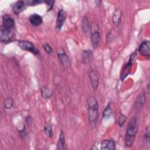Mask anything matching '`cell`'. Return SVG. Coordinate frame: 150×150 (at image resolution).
Returning a JSON list of instances; mask_svg holds the SVG:
<instances>
[{"mask_svg":"<svg viewBox=\"0 0 150 150\" xmlns=\"http://www.w3.org/2000/svg\"><path fill=\"white\" fill-rule=\"evenodd\" d=\"M26 5L24 1H17L12 5V11L15 15H19L26 8Z\"/></svg>","mask_w":150,"mask_h":150,"instance_id":"cell-8","label":"cell"},{"mask_svg":"<svg viewBox=\"0 0 150 150\" xmlns=\"http://www.w3.org/2000/svg\"><path fill=\"white\" fill-rule=\"evenodd\" d=\"M13 100L11 98H7L4 101V105L6 108H10L13 105Z\"/></svg>","mask_w":150,"mask_h":150,"instance_id":"cell-19","label":"cell"},{"mask_svg":"<svg viewBox=\"0 0 150 150\" xmlns=\"http://www.w3.org/2000/svg\"><path fill=\"white\" fill-rule=\"evenodd\" d=\"M126 120V117L123 114H120L118 120V124L120 127H122L124 124Z\"/></svg>","mask_w":150,"mask_h":150,"instance_id":"cell-21","label":"cell"},{"mask_svg":"<svg viewBox=\"0 0 150 150\" xmlns=\"http://www.w3.org/2000/svg\"><path fill=\"white\" fill-rule=\"evenodd\" d=\"M139 53L144 56L149 57L150 55V43L149 41L142 42L138 47Z\"/></svg>","mask_w":150,"mask_h":150,"instance_id":"cell-6","label":"cell"},{"mask_svg":"<svg viewBox=\"0 0 150 150\" xmlns=\"http://www.w3.org/2000/svg\"><path fill=\"white\" fill-rule=\"evenodd\" d=\"M14 20L12 17L8 14H5L2 17V26L1 28L7 30H12L14 26Z\"/></svg>","mask_w":150,"mask_h":150,"instance_id":"cell-5","label":"cell"},{"mask_svg":"<svg viewBox=\"0 0 150 150\" xmlns=\"http://www.w3.org/2000/svg\"><path fill=\"white\" fill-rule=\"evenodd\" d=\"M88 120L91 124H95L98 113V105L97 100L94 97H91L88 100Z\"/></svg>","mask_w":150,"mask_h":150,"instance_id":"cell-2","label":"cell"},{"mask_svg":"<svg viewBox=\"0 0 150 150\" xmlns=\"http://www.w3.org/2000/svg\"><path fill=\"white\" fill-rule=\"evenodd\" d=\"M66 13L65 11L63 9H60L57 13L56 25V28L57 30H60L62 28L66 20Z\"/></svg>","mask_w":150,"mask_h":150,"instance_id":"cell-7","label":"cell"},{"mask_svg":"<svg viewBox=\"0 0 150 150\" xmlns=\"http://www.w3.org/2000/svg\"><path fill=\"white\" fill-rule=\"evenodd\" d=\"M45 2L47 4L48 11H50L53 8L54 1H45Z\"/></svg>","mask_w":150,"mask_h":150,"instance_id":"cell-23","label":"cell"},{"mask_svg":"<svg viewBox=\"0 0 150 150\" xmlns=\"http://www.w3.org/2000/svg\"><path fill=\"white\" fill-rule=\"evenodd\" d=\"M89 77L93 88L96 89L99 83V77L97 72L95 70H91L89 72Z\"/></svg>","mask_w":150,"mask_h":150,"instance_id":"cell-9","label":"cell"},{"mask_svg":"<svg viewBox=\"0 0 150 150\" xmlns=\"http://www.w3.org/2000/svg\"><path fill=\"white\" fill-rule=\"evenodd\" d=\"M29 20L33 25L36 26L40 25L43 22V19L42 16L36 13L31 15L29 18Z\"/></svg>","mask_w":150,"mask_h":150,"instance_id":"cell-11","label":"cell"},{"mask_svg":"<svg viewBox=\"0 0 150 150\" xmlns=\"http://www.w3.org/2000/svg\"><path fill=\"white\" fill-rule=\"evenodd\" d=\"M111 114V109L110 107V104H108V105H107V106L106 107V108H105L103 115L104 117H109Z\"/></svg>","mask_w":150,"mask_h":150,"instance_id":"cell-20","label":"cell"},{"mask_svg":"<svg viewBox=\"0 0 150 150\" xmlns=\"http://www.w3.org/2000/svg\"><path fill=\"white\" fill-rule=\"evenodd\" d=\"M91 39L93 47L94 49H96L98 46V44L100 41V35L99 32L97 30L92 32L91 35Z\"/></svg>","mask_w":150,"mask_h":150,"instance_id":"cell-12","label":"cell"},{"mask_svg":"<svg viewBox=\"0 0 150 150\" xmlns=\"http://www.w3.org/2000/svg\"><path fill=\"white\" fill-rule=\"evenodd\" d=\"M19 47L23 50L30 52L36 55H38L40 53L39 50L35 47V46L30 42L21 40L18 42Z\"/></svg>","mask_w":150,"mask_h":150,"instance_id":"cell-4","label":"cell"},{"mask_svg":"<svg viewBox=\"0 0 150 150\" xmlns=\"http://www.w3.org/2000/svg\"><path fill=\"white\" fill-rule=\"evenodd\" d=\"M58 56H59L60 62L63 64V66H68L70 65V61H69V57H67V54L64 52L63 50L62 52L58 53Z\"/></svg>","mask_w":150,"mask_h":150,"instance_id":"cell-13","label":"cell"},{"mask_svg":"<svg viewBox=\"0 0 150 150\" xmlns=\"http://www.w3.org/2000/svg\"><path fill=\"white\" fill-rule=\"evenodd\" d=\"M42 93L45 99H49L53 94L52 90L47 86H45L42 88Z\"/></svg>","mask_w":150,"mask_h":150,"instance_id":"cell-16","label":"cell"},{"mask_svg":"<svg viewBox=\"0 0 150 150\" xmlns=\"http://www.w3.org/2000/svg\"><path fill=\"white\" fill-rule=\"evenodd\" d=\"M82 29L83 32L85 33H87L88 31L90 30V28H89V23L87 18L84 17L83 19L82 22Z\"/></svg>","mask_w":150,"mask_h":150,"instance_id":"cell-17","label":"cell"},{"mask_svg":"<svg viewBox=\"0 0 150 150\" xmlns=\"http://www.w3.org/2000/svg\"><path fill=\"white\" fill-rule=\"evenodd\" d=\"M43 48H44L45 50L49 54H51L53 52L52 47L47 43H45L43 45Z\"/></svg>","mask_w":150,"mask_h":150,"instance_id":"cell-22","label":"cell"},{"mask_svg":"<svg viewBox=\"0 0 150 150\" xmlns=\"http://www.w3.org/2000/svg\"><path fill=\"white\" fill-rule=\"evenodd\" d=\"M15 39V35L12 30L1 28L0 30V40L4 43L12 42Z\"/></svg>","mask_w":150,"mask_h":150,"instance_id":"cell-3","label":"cell"},{"mask_svg":"<svg viewBox=\"0 0 150 150\" xmlns=\"http://www.w3.org/2000/svg\"><path fill=\"white\" fill-rule=\"evenodd\" d=\"M121 16H122V12L120 9H117L113 15L112 16V21L114 23L118 26L120 22L121 21Z\"/></svg>","mask_w":150,"mask_h":150,"instance_id":"cell-15","label":"cell"},{"mask_svg":"<svg viewBox=\"0 0 150 150\" xmlns=\"http://www.w3.org/2000/svg\"><path fill=\"white\" fill-rule=\"evenodd\" d=\"M57 149H66V144H65V137H64V134L63 131H61L59 139L57 143Z\"/></svg>","mask_w":150,"mask_h":150,"instance_id":"cell-14","label":"cell"},{"mask_svg":"<svg viewBox=\"0 0 150 150\" xmlns=\"http://www.w3.org/2000/svg\"><path fill=\"white\" fill-rule=\"evenodd\" d=\"M137 129V119L136 117H133L129 121L126 130L125 144L127 146L130 147L132 145L135 138Z\"/></svg>","mask_w":150,"mask_h":150,"instance_id":"cell-1","label":"cell"},{"mask_svg":"<svg viewBox=\"0 0 150 150\" xmlns=\"http://www.w3.org/2000/svg\"><path fill=\"white\" fill-rule=\"evenodd\" d=\"M101 149H115V142L112 139H104L101 144Z\"/></svg>","mask_w":150,"mask_h":150,"instance_id":"cell-10","label":"cell"},{"mask_svg":"<svg viewBox=\"0 0 150 150\" xmlns=\"http://www.w3.org/2000/svg\"><path fill=\"white\" fill-rule=\"evenodd\" d=\"M44 130H45L46 134L48 137H52V127L51 124H48L46 125H45L44 127Z\"/></svg>","mask_w":150,"mask_h":150,"instance_id":"cell-18","label":"cell"},{"mask_svg":"<svg viewBox=\"0 0 150 150\" xmlns=\"http://www.w3.org/2000/svg\"><path fill=\"white\" fill-rule=\"evenodd\" d=\"M42 2L40 1H36V0H35V1H27L26 3L28 5H38L39 4H40Z\"/></svg>","mask_w":150,"mask_h":150,"instance_id":"cell-24","label":"cell"}]
</instances>
